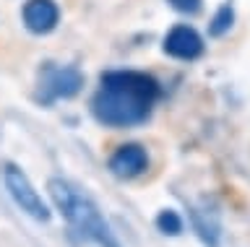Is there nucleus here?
Wrapping results in <instances>:
<instances>
[{"mask_svg": "<svg viewBox=\"0 0 250 247\" xmlns=\"http://www.w3.org/2000/svg\"><path fill=\"white\" fill-rule=\"evenodd\" d=\"M162 96V86L144 71H104L99 89L91 96V117L104 128L125 130L151 120V112Z\"/></svg>", "mask_w": 250, "mask_h": 247, "instance_id": "1", "label": "nucleus"}, {"mask_svg": "<svg viewBox=\"0 0 250 247\" xmlns=\"http://www.w3.org/2000/svg\"><path fill=\"white\" fill-rule=\"evenodd\" d=\"M47 192H50V198L55 203V211H60V216L78 234V239H83L89 245H97V247H123L120 239L115 237L112 227L102 216L99 206L86 192L73 188L62 177H50Z\"/></svg>", "mask_w": 250, "mask_h": 247, "instance_id": "2", "label": "nucleus"}, {"mask_svg": "<svg viewBox=\"0 0 250 247\" xmlns=\"http://www.w3.org/2000/svg\"><path fill=\"white\" fill-rule=\"evenodd\" d=\"M83 73L78 65H60V63H42L37 73L34 102L39 107H52L58 102H68L81 94Z\"/></svg>", "mask_w": 250, "mask_h": 247, "instance_id": "3", "label": "nucleus"}, {"mask_svg": "<svg viewBox=\"0 0 250 247\" xmlns=\"http://www.w3.org/2000/svg\"><path fill=\"white\" fill-rule=\"evenodd\" d=\"M0 172H3V188L8 192V198L13 200V206L19 208L23 216H29L31 221L50 224L52 211H50V206L44 203V198L39 195L34 182L29 180V174L23 172L19 164H13V161H3Z\"/></svg>", "mask_w": 250, "mask_h": 247, "instance_id": "4", "label": "nucleus"}, {"mask_svg": "<svg viewBox=\"0 0 250 247\" xmlns=\"http://www.w3.org/2000/svg\"><path fill=\"white\" fill-rule=\"evenodd\" d=\"M162 50H164V55L175 57L180 63H193V60H198L203 52H206V44H203V37L195 32L193 26L175 24L167 34H164Z\"/></svg>", "mask_w": 250, "mask_h": 247, "instance_id": "5", "label": "nucleus"}, {"mask_svg": "<svg viewBox=\"0 0 250 247\" xmlns=\"http://www.w3.org/2000/svg\"><path fill=\"white\" fill-rule=\"evenodd\" d=\"M21 21L29 34L47 37L60 24V5L55 0H26L21 5Z\"/></svg>", "mask_w": 250, "mask_h": 247, "instance_id": "6", "label": "nucleus"}, {"mask_svg": "<svg viewBox=\"0 0 250 247\" xmlns=\"http://www.w3.org/2000/svg\"><path fill=\"white\" fill-rule=\"evenodd\" d=\"M107 169L117 180H136L148 169V153L141 143H123L107 159Z\"/></svg>", "mask_w": 250, "mask_h": 247, "instance_id": "7", "label": "nucleus"}, {"mask_svg": "<svg viewBox=\"0 0 250 247\" xmlns=\"http://www.w3.org/2000/svg\"><path fill=\"white\" fill-rule=\"evenodd\" d=\"M154 227L159 229L164 237H180L183 229H185V221L175 208H162V211L156 213V219H154Z\"/></svg>", "mask_w": 250, "mask_h": 247, "instance_id": "8", "label": "nucleus"}, {"mask_svg": "<svg viewBox=\"0 0 250 247\" xmlns=\"http://www.w3.org/2000/svg\"><path fill=\"white\" fill-rule=\"evenodd\" d=\"M232 24H234V8H232V3H222L216 8L214 19H211V24H208V37L219 39V37L229 34L232 32Z\"/></svg>", "mask_w": 250, "mask_h": 247, "instance_id": "9", "label": "nucleus"}, {"mask_svg": "<svg viewBox=\"0 0 250 247\" xmlns=\"http://www.w3.org/2000/svg\"><path fill=\"white\" fill-rule=\"evenodd\" d=\"M167 3L177 13H185V16H195V13H201V8H203V0H167Z\"/></svg>", "mask_w": 250, "mask_h": 247, "instance_id": "10", "label": "nucleus"}]
</instances>
